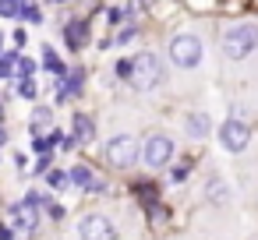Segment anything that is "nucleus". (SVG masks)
<instances>
[{
    "mask_svg": "<svg viewBox=\"0 0 258 240\" xmlns=\"http://www.w3.org/2000/svg\"><path fill=\"white\" fill-rule=\"evenodd\" d=\"M205 198H209L212 205H226V201H230V184H226L223 177H209V184H205Z\"/></svg>",
    "mask_w": 258,
    "mask_h": 240,
    "instance_id": "11",
    "label": "nucleus"
},
{
    "mask_svg": "<svg viewBox=\"0 0 258 240\" xmlns=\"http://www.w3.org/2000/svg\"><path fill=\"white\" fill-rule=\"evenodd\" d=\"M163 82V64H159V57L156 53H135L131 57V78H127V85L131 89H138V92H152L156 85Z\"/></svg>",
    "mask_w": 258,
    "mask_h": 240,
    "instance_id": "2",
    "label": "nucleus"
},
{
    "mask_svg": "<svg viewBox=\"0 0 258 240\" xmlns=\"http://www.w3.org/2000/svg\"><path fill=\"white\" fill-rule=\"evenodd\" d=\"M60 141H64V131H50V134H43V138H36L32 145H36V152H43V155H46V152H50L53 145H60Z\"/></svg>",
    "mask_w": 258,
    "mask_h": 240,
    "instance_id": "15",
    "label": "nucleus"
},
{
    "mask_svg": "<svg viewBox=\"0 0 258 240\" xmlns=\"http://www.w3.org/2000/svg\"><path fill=\"white\" fill-rule=\"evenodd\" d=\"M166 53H170V60H173L180 71H191V67H198V64H202L205 46H202V39H198L195 32H177V36L170 39Z\"/></svg>",
    "mask_w": 258,
    "mask_h": 240,
    "instance_id": "3",
    "label": "nucleus"
},
{
    "mask_svg": "<svg viewBox=\"0 0 258 240\" xmlns=\"http://www.w3.org/2000/svg\"><path fill=\"white\" fill-rule=\"evenodd\" d=\"M184 127H187V134H191V138H198V141H202V138L209 134L212 120H209V113H205V110H195V113H187Z\"/></svg>",
    "mask_w": 258,
    "mask_h": 240,
    "instance_id": "10",
    "label": "nucleus"
},
{
    "mask_svg": "<svg viewBox=\"0 0 258 240\" xmlns=\"http://www.w3.org/2000/svg\"><path fill=\"white\" fill-rule=\"evenodd\" d=\"M4 141H8V131H4V127H0V145H4Z\"/></svg>",
    "mask_w": 258,
    "mask_h": 240,
    "instance_id": "28",
    "label": "nucleus"
},
{
    "mask_svg": "<svg viewBox=\"0 0 258 240\" xmlns=\"http://www.w3.org/2000/svg\"><path fill=\"white\" fill-rule=\"evenodd\" d=\"M117 74L127 82V78H131V60H120V64H117Z\"/></svg>",
    "mask_w": 258,
    "mask_h": 240,
    "instance_id": "24",
    "label": "nucleus"
},
{
    "mask_svg": "<svg viewBox=\"0 0 258 240\" xmlns=\"http://www.w3.org/2000/svg\"><path fill=\"white\" fill-rule=\"evenodd\" d=\"M46 180H50V187H57V191H60V187H68V184H71V180H68V173H64V170H50V173H46Z\"/></svg>",
    "mask_w": 258,
    "mask_h": 240,
    "instance_id": "20",
    "label": "nucleus"
},
{
    "mask_svg": "<svg viewBox=\"0 0 258 240\" xmlns=\"http://www.w3.org/2000/svg\"><path fill=\"white\" fill-rule=\"evenodd\" d=\"M131 39H135V29H124V32L117 36V43H131Z\"/></svg>",
    "mask_w": 258,
    "mask_h": 240,
    "instance_id": "25",
    "label": "nucleus"
},
{
    "mask_svg": "<svg viewBox=\"0 0 258 240\" xmlns=\"http://www.w3.org/2000/svg\"><path fill=\"white\" fill-rule=\"evenodd\" d=\"M0 50H4V32H0Z\"/></svg>",
    "mask_w": 258,
    "mask_h": 240,
    "instance_id": "29",
    "label": "nucleus"
},
{
    "mask_svg": "<svg viewBox=\"0 0 258 240\" xmlns=\"http://www.w3.org/2000/svg\"><path fill=\"white\" fill-rule=\"evenodd\" d=\"M103 159H106L110 166H117V170H131V166L142 159V145H138L135 134H117V138L106 141Z\"/></svg>",
    "mask_w": 258,
    "mask_h": 240,
    "instance_id": "4",
    "label": "nucleus"
},
{
    "mask_svg": "<svg viewBox=\"0 0 258 240\" xmlns=\"http://www.w3.org/2000/svg\"><path fill=\"white\" fill-rule=\"evenodd\" d=\"M82 78H85V71H82V67H78V71H71V74H68V89H64V96L82 92Z\"/></svg>",
    "mask_w": 258,
    "mask_h": 240,
    "instance_id": "18",
    "label": "nucleus"
},
{
    "mask_svg": "<svg viewBox=\"0 0 258 240\" xmlns=\"http://www.w3.org/2000/svg\"><path fill=\"white\" fill-rule=\"evenodd\" d=\"M50 124H53V110H50V106H39V110L32 113V120H29L32 134H39V138H43V131H46Z\"/></svg>",
    "mask_w": 258,
    "mask_h": 240,
    "instance_id": "13",
    "label": "nucleus"
},
{
    "mask_svg": "<svg viewBox=\"0 0 258 240\" xmlns=\"http://www.w3.org/2000/svg\"><path fill=\"white\" fill-rule=\"evenodd\" d=\"M57 4H60V0H57Z\"/></svg>",
    "mask_w": 258,
    "mask_h": 240,
    "instance_id": "30",
    "label": "nucleus"
},
{
    "mask_svg": "<svg viewBox=\"0 0 258 240\" xmlns=\"http://www.w3.org/2000/svg\"><path fill=\"white\" fill-rule=\"evenodd\" d=\"M15 43H18V46H25V43H29V36H25V29H18V32H15Z\"/></svg>",
    "mask_w": 258,
    "mask_h": 240,
    "instance_id": "27",
    "label": "nucleus"
},
{
    "mask_svg": "<svg viewBox=\"0 0 258 240\" xmlns=\"http://www.w3.org/2000/svg\"><path fill=\"white\" fill-rule=\"evenodd\" d=\"M85 39H89V29H85L82 22H71V25H68V46L78 50V46H85Z\"/></svg>",
    "mask_w": 258,
    "mask_h": 240,
    "instance_id": "14",
    "label": "nucleus"
},
{
    "mask_svg": "<svg viewBox=\"0 0 258 240\" xmlns=\"http://www.w3.org/2000/svg\"><path fill=\"white\" fill-rule=\"evenodd\" d=\"M18 71H22L25 78H32V71H36V60H18Z\"/></svg>",
    "mask_w": 258,
    "mask_h": 240,
    "instance_id": "23",
    "label": "nucleus"
},
{
    "mask_svg": "<svg viewBox=\"0 0 258 240\" xmlns=\"http://www.w3.org/2000/svg\"><path fill=\"white\" fill-rule=\"evenodd\" d=\"M8 215H11V226H15V229H32V226H36V205H29L25 198L15 201Z\"/></svg>",
    "mask_w": 258,
    "mask_h": 240,
    "instance_id": "9",
    "label": "nucleus"
},
{
    "mask_svg": "<svg viewBox=\"0 0 258 240\" xmlns=\"http://www.w3.org/2000/svg\"><path fill=\"white\" fill-rule=\"evenodd\" d=\"M43 67L53 71V74H64V64H60V57H57L50 46H43Z\"/></svg>",
    "mask_w": 258,
    "mask_h": 240,
    "instance_id": "16",
    "label": "nucleus"
},
{
    "mask_svg": "<svg viewBox=\"0 0 258 240\" xmlns=\"http://www.w3.org/2000/svg\"><path fill=\"white\" fill-rule=\"evenodd\" d=\"M68 180H71L75 187H85V191H92V194H103V191H106V184H103V180H96L89 166H71Z\"/></svg>",
    "mask_w": 258,
    "mask_h": 240,
    "instance_id": "8",
    "label": "nucleus"
},
{
    "mask_svg": "<svg viewBox=\"0 0 258 240\" xmlns=\"http://www.w3.org/2000/svg\"><path fill=\"white\" fill-rule=\"evenodd\" d=\"M78 240H117V226L103 212H89L78 222Z\"/></svg>",
    "mask_w": 258,
    "mask_h": 240,
    "instance_id": "7",
    "label": "nucleus"
},
{
    "mask_svg": "<svg viewBox=\"0 0 258 240\" xmlns=\"http://www.w3.org/2000/svg\"><path fill=\"white\" fill-rule=\"evenodd\" d=\"M219 145L226 148V152H244L247 145H251V127L240 120V117H226L223 124H219Z\"/></svg>",
    "mask_w": 258,
    "mask_h": 240,
    "instance_id": "6",
    "label": "nucleus"
},
{
    "mask_svg": "<svg viewBox=\"0 0 258 240\" xmlns=\"http://www.w3.org/2000/svg\"><path fill=\"white\" fill-rule=\"evenodd\" d=\"M15 64H18V53L0 57V78H11V74H15Z\"/></svg>",
    "mask_w": 258,
    "mask_h": 240,
    "instance_id": "19",
    "label": "nucleus"
},
{
    "mask_svg": "<svg viewBox=\"0 0 258 240\" xmlns=\"http://www.w3.org/2000/svg\"><path fill=\"white\" fill-rule=\"evenodd\" d=\"M22 15V0H0V18H15Z\"/></svg>",
    "mask_w": 258,
    "mask_h": 240,
    "instance_id": "17",
    "label": "nucleus"
},
{
    "mask_svg": "<svg viewBox=\"0 0 258 240\" xmlns=\"http://www.w3.org/2000/svg\"><path fill=\"white\" fill-rule=\"evenodd\" d=\"M173 152H177V145H173V138H170V134H163V131L149 134V138H145V145H142V159H145V166H149V170H163V166L173 159Z\"/></svg>",
    "mask_w": 258,
    "mask_h": 240,
    "instance_id": "5",
    "label": "nucleus"
},
{
    "mask_svg": "<svg viewBox=\"0 0 258 240\" xmlns=\"http://www.w3.org/2000/svg\"><path fill=\"white\" fill-rule=\"evenodd\" d=\"M22 18H29V22H39V11H36L32 4H22Z\"/></svg>",
    "mask_w": 258,
    "mask_h": 240,
    "instance_id": "22",
    "label": "nucleus"
},
{
    "mask_svg": "<svg viewBox=\"0 0 258 240\" xmlns=\"http://www.w3.org/2000/svg\"><path fill=\"white\" fill-rule=\"evenodd\" d=\"M254 50H258V25L240 22V25H230L223 32V53H226V60H244Z\"/></svg>",
    "mask_w": 258,
    "mask_h": 240,
    "instance_id": "1",
    "label": "nucleus"
},
{
    "mask_svg": "<svg viewBox=\"0 0 258 240\" xmlns=\"http://www.w3.org/2000/svg\"><path fill=\"white\" fill-rule=\"evenodd\" d=\"M173 180H187V166H173Z\"/></svg>",
    "mask_w": 258,
    "mask_h": 240,
    "instance_id": "26",
    "label": "nucleus"
},
{
    "mask_svg": "<svg viewBox=\"0 0 258 240\" xmlns=\"http://www.w3.org/2000/svg\"><path fill=\"white\" fill-rule=\"evenodd\" d=\"M18 96H22V99H36V82H32V78H22V82H18Z\"/></svg>",
    "mask_w": 258,
    "mask_h": 240,
    "instance_id": "21",
    "label": "nucleus"
},
{
    "mask_svg": "<svg viewBox=\"0 0 258 240\" xmlns=\"http://www.w3.org/2000/svg\"><path fill=\"white\" fill-rule=\"evenodd\" d=\"M71 127H75V141H92V138H96V124H92V117H85V113H75Z\"/></svg>",
    "mask_w": 258,
    "mask_h": 240,
    "instance_id": "12",
    "label": "nucleus"
}]
</instances>
